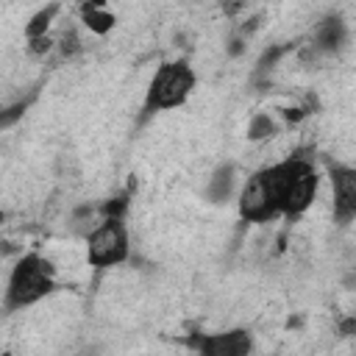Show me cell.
Instances as JSON below:
<instances>
[{"label":"cell","mask_w":356,"mask_h":356,"mask_svg":"<svg viewBox=\"0 0 356 356\" xmlns=\"http://www.w3.org/2000/svg\"><path fill=\"white\" fill-rule=\"evenodd\" d=\"M267 178H270V189H273V200H275V211L286 214V217H298L303 214L314 195H317V172L312 167V161L306 159H286L281 164L267 167Z\"/></svg>","instance_id":"1"},{"label":"cell","mask_w":356,"mask_h":356,"mask_svg":"<svg viewBox=\"0 0 356 356\" xmlns=\"http://www.w3.org/2000/svg\"><path fill=\"white\" fill-rule=\"evenodd\" d=\"M56 289V270L39 253H25L6 284V309H25Z\"/></svg>","instance_id":"2"},{"label":"cell","mask_w":356,"mask_h":356,"mask_svg":"<svg viewBox=\"0 0 356 356\" xmlns=\"http://www.w3.org/2000/svg\"><path fill=\"white\" fill-rule=\"evenodd\" d=\"M195 89V72L186 61H164L156 75L150 78L147 95H145V114H156V111H167L175 108L181 103H186V97Z\"/></svg>","instance_id":"3"},{"label":"cell","mask_w":356,"mask_h":356,"mask_svg":"<svg viewBox=\"0 0 356 356\" xmlns=\"http://www.w3.org/2000/svg\"><path fill=\"white\" fill-rule=\"evenodd\" d=\"M86 259L92 267H114L128 259V228L122 217H106L89 234Z\"/></svg>","instance_id":"4"},{"label":"cell","mask_w":356,"mask_h":356,"mask_svg":"<svg viewBox=\"0 0 356 356\" xmlns=\"http://www.w3.org/2000/svg\"><path fill=\"white\" fill-rule=\"evenodd\" d=\"M278 211H275V200H273L267 170H259L245 181V186L239 192V217L245 222H267Z\"/></svg>","instance_id":"5"},{"label":"cell","mask_w":356,"mask_h":356,"mask_svg":"<svg viewBox=\"0 0 356 356\" xmlns=\"http://www.w3.org/2000/svg\"><path fill=\"white\" fill-rule=\"evenodd\" d=\"M195 348L203 356H245L250 353L253 342L250 334L236 328V331H225V334H206L200 339H195Z\"/></svg>","instance_id":"6"},{"label":"cell","mask_w":356,"mask_h":356,"mask_svg":"<svg viewBox=\"0 0 356 356\" xmlns=\"http://www.w3.org/2000/svg\"><path fill=\"white\" fill-rule=\"evenodd\" d=\"M334 214L339 222H350L356 217V172L350 167H334Z\"/></svg>","instance_id":"7"},{"label":"cell","mask_w":356,"mask_h":356,"mask_svg":"<svg viewBox=\"0 0 356 356\" xmlns=\"http://www.w3.org/2000/svg\"><path fill=\"white\" fill-rule=\"evenodd\" d=\"M81 17H83V25L95 33H108L114 28V14L106 11V0H83L81 3Z\"/></svg>","instance_id":"8"},{"label":"cell","mask_w":356,"mask_h":356,"mask_svg":"<svg viewBox=\"0 0 356 356\" xmlns=\"http://www.w3.org/2000/svg\"><path fill=\"white\" fill-rule=\"evenodd\" d=\"M342 42H345V25L339 17H328L325 22H320V28H317V47L320 50L334 53L342 47Z\"/></svg>","instance_id":"9"},{"label":"cell","mask_w":356,"mask_h":356,"mask_svg":"<svg viewBox=\"0 0 356 356\" xmlns=\"http://www.w3.org/2000/svg\"><path fill=\"white\" fill-rule=\"evenodd\" d=\"M56 14H58V3H50L47 8L36 11V14L31 17V22L25 25V36H28V39L44 36V33H47V28H50V22L56 19Z\"/></svg>","instance_id":"10"},{"label":"cell","mask_w":356,"mask_h":356,"mask_svg":"<svg viewBox=\"0 0 356 356\" xmlns=\"http://www.w3.org/2000/svg\"><path fill=\"white\" fill-rule=\"evenodd\" d=\"M31 100H33V97H25V100H17V103L0 108V131H3V128H11L17 120H22V114H25L28 106H31Z\"/></svg>","instance_id":"11"},{"label":"cell","mask_w":356,"mask_h":356,"mask_svg":"<svg viewBox=\"0 0 356 356\" xmlns=\"http://www.w3.org/2000/svg\"><path fill=\"white\" fill-rule=\"evenodd\" d=\"M273 134H275V125H273V120L267 114H256L250 120V125H248V139H253V142H259L264 136H273Z\"/></svg>","instance_id":"12"},{"label":"cell","mask_w":356,"mask_h":356,"mask_svg":"<svg viewBox=\"0 0 356 356\" xmlns=\"http://www.w3.org/2000/svg\"><path fill=\"white\" fill-rule=\"evenodd\" d=\"M231 181H234V172H231V167H222V170H217V175H214V181H211V189H209V195H211L214 200H225V197H228V189H231Z\"/></svg>","instance_id":"13"},{"label":"cell","mask_w":356,"mask_h":356,"mask_svg":"<svg viewBox=\"0 0 356 356\" xmlns=\"http://www.w3.org/2000/svg\"><path fill=\"white\" fill-rule=\"evenodd\" d=\"M50 50V39H47V33L44 36H36V39H31V53H47Z\"/></svg>","instance_id":"14"}]
</instances>
